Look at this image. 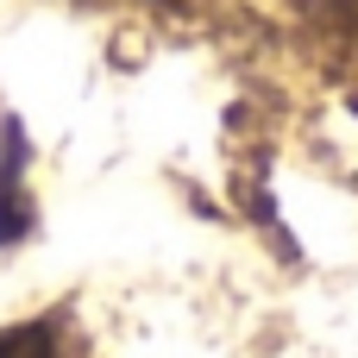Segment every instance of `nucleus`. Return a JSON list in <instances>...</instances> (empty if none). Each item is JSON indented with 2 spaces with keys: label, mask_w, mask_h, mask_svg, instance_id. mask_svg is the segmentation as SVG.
Instances as JSON below:
<instances>
[{
  "label": "nucleus",
  "mask_w": 358,
  "mask_h": 358,
  "mask_svg": "<svg viewBox=\"0 0 358 358\" xmlns=\"http://www.w3.org/2000/svg\"><path fill=\"white\" fill-rule=\"evenodd\" d=\"M57 315H38V321H19V327H0V358H57Z\"/></svg>",
  "instance_id": "1"
},
{
  "label": "nucleus",
  "mask_w": 358,
  "mask_h": 358,
  "mask_svg": "<svg viewBox=\"0 0 358 358\" xmlns=\"http://www.w3.org/2000/svg\"><path fill=\"white\" fill-rule=\"evenodd\" d=\"M31 227V201L19 189V145H13V164H0V239H19Z\"/></svg>",
  "instance_id": "2"
}]
</instances>
